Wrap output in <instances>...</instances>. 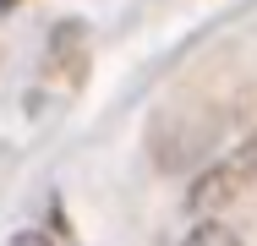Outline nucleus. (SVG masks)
<instances>
[{
	"label": "nucleus",
	"mask_w": 257,
	"mask_h": 246,
	"mask_svg": "<svg viewBox=\"0 0 257 246\" xmlns=\"http://www.w3.org/2000/svg\"><path fill=\"white\" fill-rule=\"evenodd\" d=\"M246 186H257V137H246L235 153H224L213 170H203L186 202H192V213H208V208H219V202L241 197Z\"/></svg>",
	"instance_id": "1"
},
{
	"label": "nucleus",
	"mask_w": 257,
	"mask_h": 246,
	"mask_svg": "<svg viewBox=\"0 0 257 246\" xmlns=\"http://www.w3.org/2000/svg\"><path fill=\"white\" fill-rule=\"evenodd\" d=\"M181 246H241V235H235L230 224H219V219H203V224H197Z\"/></svg>",
	"instance_id": "2"
},
{
	"label": "nucleus",
	"mask_w": 257,
	"mask_h": 246,
	"mask_svg": "<svg viewBox=\"0 0 257 246\" xmlns=\"http://www.w3.org/2000/svg\"><path fill=\"white\" fill-rule=\"evenodd\" d=\"M6 246H55V241H50V235H39V230H17Z\"/></svg>",
	"instance_id": "3"
},
{
	"label": "nucleus",
	"mask_w": 257,
	"mask_h": 246,
	"mask_svg": "<svg viewBox=\"0 0 257 246\" xmlns=\"http://www.w3.org/2000/svg\"><path fill=\"white\" fill-rule=\"evenodd\" d=\"M0 6H17V0H0Z\"/></svg>",
	"instance_id": "4"
}]
</instances>
